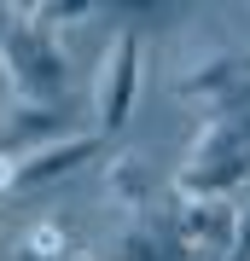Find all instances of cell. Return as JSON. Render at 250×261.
<instances>
[{"instance_id": "6da1fadb", "label": "cell", "mask_w": 250, "mask_h": 261, "mask_svg": "<svg viewBox=\"0 0 250 261\" xmlns=\"http://www.w3.org/2000/svg\"><path fill=\"white\" fill-rule=\"evenodd\" d=\"M0 70L12 82V99H64L70 87V58L35 18L0 23Z\"/></svg>"}, {"instance_id": "7a4b0ae2", "label": "cell", "mask_w": 250, "mask_h": 261, "mask_svg": "<svg viewBox=\"0 0 250 261\" xmlns=\"http://www.w3.org/2000/svg\"><path fill=\"white\" fill-rule=\"evenodd\" d=\"M134 99H140V35H134V29H122V35H117V47L105 53L99 93H93V122H99V134L128 128Z\"/></svg>"}, {"instance_id": "3957f363", "label": "cell", "mask_w": 250, "mask_h": 261, "mask_svg": "<svg viewBox=\"0 0 250 261\" xmlns=\"http://www.w3.org/2000/svg\"><path fill=\"white\" fill-rule=\"evenodd\" d=\"M233 87H250V53H239V47H204L175 75V99H210L215 105Z\"/></svg>"}, {"instance_id": "277c9868", "label": "cell", "mask_w": 250, "mask_h": 261, "mask_svg": "<svg viewBox=\"0 0 250 261\" xmlns=\"http://www.w3.org/2000/svg\"><path fill=\"white\" fill-rule=\"evenodd\" d=\"M233 226H239V197L227 192H210V197H180L175 203V232L186 250H227L233 244Z\"/></svg>"}, {"instance_id": "5b68a950", "label": "cell", "mask_w": 250, "mask_h": 261, "mask_svg": "<svg viewBox=\"0 0 250 261\" xmlns=\"http://www.w3.org/2000/svg\"><path fill=\"white\" fill-rule=\"evenodd\" d=\"M99 134H64V140H53V145H35L29 157H18V197L24 192H35V186H53L58 174H76L82 163L99 157Z\"/></svg>"}, {"instance_id": "8992f818", "label": "cell", "mask_w": 250, "mask_h": 261, "mask_svg": "<svg viewBox=\"0 0 250 261\" xmlns=\"http://www.w3.org/2000/svg\"><path fill=\"white\" fill-rule=\"evenodd\" d=\"M250 186V145L239 151H221V157H186L180 174H175V192L180 197H210V192H239Z\"/></svg>"}, {"instance_id": "52a82bcc", "label": "cell", "mask_w": 250, "mask_h": 261, "mask_svg": "<svg viewBox=\"0 0 250 261\" xmlns=\"http://www.w3.org/2000/svg\"><path fill=\"white\" fill-rule=\"evenodd\" d=\"M70 134V116L58 99H12L6 111V145L18 151H35V145H53Z\"/></svg>"}, {"instance_id": "ba28073f", "label": "cell", "mask_w": 250, "mask_h": 261, "mask_svg": "<svg viewBox=\"0 0 250 261\" xmlns=\"http://www.w3.org/2000/svg\"><path fill=\"white\" fill-rule=\"evenodd\" d=\"M105 192H111V203H117V209L146 215V209H151V192H157V180H151L146 157L122 151V157H111V168H105Z\"/></svg>"}, {"instance_id": "9c48e42d", "label": "cell", "mask_w": 250, "mask_h": 261, "mask_svg": "<svg viewBox=\"0 0 250 261\" xmlns=\"http://www.w3.org/2000/svg\"><path fill=\"white\" fill-rule=\"evenodd\" d=\"M93 6H105V0H35V12H29V18H35L47 35H58V29H76Z\"/></svg>"}, {"instance_id": "30bf717a", "label": "cell", "mask_w": 250, "mask_h": 261, "mask_svg": "<svg viewBox=\"0 0 250 261\" xmlns=\"http://www.w3.org/2000/svg\"><path fill=\"white\" fill-rule=\"evenodd\" d=\"M24 244H29V255L53 261V255H64V250H70V232H64V221H35Z\"/></svg>"}, {"instance_id": "8fae6325", "label": "cell", "mask_w": 250, "mask_h": 261, "mask_svg": "<svg viewBox=\"0 0 250 261\" xmlns=\"http://www.w3.org/2000/svg\"><path fill=\"white\" fill-rule=\"evenodd\" d=\"M221 261H250V209H239V226H233V244L221 250Z\"/></svg>"}, {"instance_id": "7c38bea8", "label": "cell", "mask_w": 250, "mask_h": 261, "mask_svg": "<svg viewBox=\"0 0 250 261\" xmlns=\"http://www.w3.org/2000/svg\"><path fill=\"white\" fill-rule=\"evenodd\" d=\"M12 192H18V151L0 145V197H12Z\"/></svg>"}, {"instance_id": "4fadbf2b", "label": "cell", "mask_w": 250, "mask_h": 261, "mask_svg": "<svg viewBox=\"0 0 250 261\" xmlns=\"http://www.w3.org/2000/svg\"><path fill=\"white\" fill-rule=\"evenodd\" d=\"M239 134H244V145H250V105L239 111Z\"/></svg>"}]
</instances>
